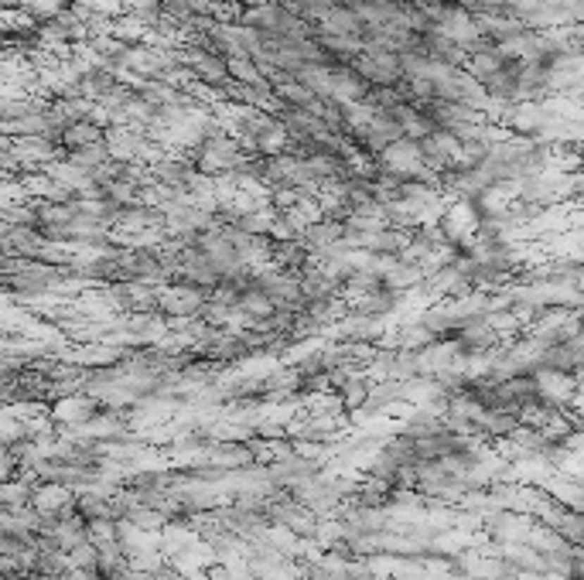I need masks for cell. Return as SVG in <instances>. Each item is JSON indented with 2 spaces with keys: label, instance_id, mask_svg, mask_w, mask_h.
<instances>
[{
  "label": "cell",
  "instance_id": "1",
  "mask_svg": "<svg viewBox=\"0 0 584 580\" xmlns=\"http://www.w3.org/2000/svg\"><path fill=\"white\" fill-rule=\"evenodd\" d=\"M158 304L168 314H175V317H195L202 311V290L192 287V284L188 287H171L158 297Z\"/></svg>",
  "mask_w": 584,
  "mask_h": 580
},
{
  "label": "cell",
  "instance_id": "2",
  "mask_svg": "<svg viewBox=\"0 0 584 580\" xmlns=\"http://www.w3.org/2000/svg\"><path fill=\"white\" fill-rule=\"evenodd\" d=\"M386 168H393V171H400V175H410V171H417L424 160H421V144H414V140H390L386 144Z\"/></svg>",
  "mask_w": 584,
  "mask_h": 580
}]
</instances>
